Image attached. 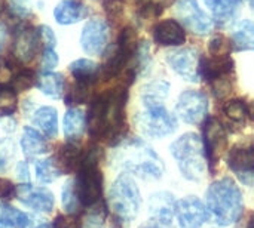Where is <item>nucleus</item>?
<instances>
[{"label": "nucleus", "instance_id": "nucleus-9", "mask_svg": "<svg viewBox=\"0 0 254 228\" xmlns=\"http://www.w3.org/2000/svg\"><path fill=\"white\" fill-rule=\"evenodd\" d=\"M202 132H204V138H201V141L204 147L207 166H210V169L213 171L214 166L219 163L220 156L226 150L228 135H226L225 126L216 117H208L205 120Z\"/></svg>", "mask_w": 254, "mask_h": 228}, {"label": "nucleus", "instance_id": "nucleus-27", "mask_svg": "<svg viewBox=\"0 0 254 228\" xmlns=\"http://www.w3.org/2000/svg\"><path fill=\"white\" fill-rule=\"evenodd\" d=\"M0 223L12 228H30L31 218L25 212L0 202Z\"/></svg>", "mask_w": 254, "mask_h": 228}, {"label": "nucleus", "instance_id": "nucleus-16", "mask_svg": "<svg viewBox=\"0 0 254 228\" xmlns=\"http://www.w3.org/2000/svg\"><path fill=\"white\" fill-rule=\"evenodd\" d=\"M228 165L246 185L252 187L254 172L253 147H234L229 151Z\"/></svg>", "mask_w": 254, "mask_h": 228}, {"label": "nucleus", "instance_id": "nucleus-11", "mask_svg": "<svg viewBox=\"0 0 254 228\" xmlns=\"http://www.w3.org/2000/svg\"><path fill=\"white\" fill-rule=\"evenodd\" d=\"M180 228H201L208 221L205 205L195 196H188L176 202V214Z\"/></svg>", "mask_w": 254, "mask_h": 228}, {"label": "nucleus", "instance_id": "nucleus-35", "mask_svg": "<svg viewBox=\"0 0 254 228\" xmlns=\"http://www.w3.org/2000/svg\"><path fill=\"white\" fill-rule=\"evenodd\" d=\"M18 98L16 92H13L10 88H0V117L12 116L16 111Z\"/></svg>", "mask_w": 254, "mask_h": 228}, {"label": "nucleus", "instance_id": "nucleus-7", "mask_svg": "<svg viewBox=\"0 0 254 228\" xmlns=\"http://www.w3.org/2000/svg\"><path fill=\"white\" fill-rule=\"evenodd\" d=\"M144 108L137 116L140 131L150 138H164L176 132L177 120L164 104H143Z\"/></svg>", "mask_w": 254, "mask_h": 228}, {"label": "nucleus", "instance_id": "nucleus-39", "mask_svg": "<svg viewBox=\"0 0 254 228\" xmlns=\"http://www.w3.org/2000/svg\"><path fill=\"white\" fill-rule=\"evenodd\" d=\"M51 228H80L79 221L74 215H58L54 221Z\"/></svg>", "mask_w": 254, "mask_h": 228}, {"label": "nucleus", "instance_id": "nucleus-48", "mask_svg": "<svg viewBox=\"0 0 254 228\" xmlns=\"http://www.w3.org/2000/svg\"><path fill=\"white\" fill-rule=\"evenodd\" d=\"M9 165V154L6 153V150L3 151V148H0V172H4L7 169Z\"/></svg>", "mask_w": 254, "mask_h": 228}, {"label": "nucleus", "instance_id": "nucleus-1", "mask_svg": "<svg viewBox=\"0 0 254 228\" xmlns=\"http://www.w3.org/2000/svg\"><path fill=\"white\" fill-rule=\"evenodd\" d=\"M127 89L116 88L113 91L97 95L88 111V131L97 139H106L121 134L125 125Z\"/></svg>", "mask_w": 254, "mask_h": 228}, {"label": "nucleus", "instance_id": "nucleus-31", "mask_svg": "<svg viewBox=\"0 0 254 228\" xmlns=\"http://www.w3.org/2000/svg\"><path fill=\"white\" fill-rule=\"evenodd\" d=\"M170 85L164 80H156L143 88L141 101L143 104H162V101L168 96Z\"/></svg>", "mask_w": 254, "mask_h": 228}, {"label": "nucleus", "instance_id": "nucleus-29", "mask_svg": "<svg viewBox=\"0 0 254 228\" xmlns=\"http://www.w3.org/2000/svg\"><path fill=\"white\" fill-rule=\"evenodd\" d=\"M70 73L77 82L94 83L98 77V65L88 58H80L70 64Z\"/></svg>", "mask_w": 254, "mask_h": 228}, {"label": "nucleus", "instance_id": "nucleus-47", "mask_svg": "<svg viewBox=\"0 0 254 228\" xmlns=\"http://www.w3.org/2000/svg\"><path fill=\"white\" fill-rule=\"evenodd\" d=\"M83 228H104L103 227V218L97 214V215H92L86 220Z\"/></svg>", "mask_w": 254, "mask_h": 228}, {"label": "nucleus", "instance_id": "nucleus-12", "mask_svg": "<svg viewBox=\"0 0 254 228\" xmlns=\"http://www.w3.org/2000/svg\"><path fill=\"white\" fill-rule=\"evenodd\" d=\"M177 16L195 34L204 36V34L210 33L213 28V21L199 7L196 0H179Z\"/></svg>", "mask_w": 254, "mask_h": 228}, {"label": "nucleus", "instance_id": "nucleus-44", "mask_svg": "<svg viewBox=\"0 0 254 228\" xmlns=\"http://www.w3.org/2000/svg\"><path fill=\"white\" fill-rule=\"evenodd\" d=\"M16 177L22 182H28L30 181V169H28V163L27 162H19L16 165Z\"/></svg>", "mask_w": 254, "mask_h": 228}, {"label": "nucleus", "instance_id": "nucleus-50", "mask_svg": "<svg viewBox=\"0 0 254 228\" xmlns=\"http://www.w3.org/2000/svg\"><path fill=\"white\" fill-rule=\"evenodd\" d=\"M3 9H4V0H0V13L3 12Z\"/></svg>", "mask_w": 254, "mask_h": 228}, {"label": "nucleus", "instance_id": "nucleus-15", "mask_svg": "<svg viewBox=\"0 0 254 228\" xmlns=\"http://www.w3.org/2000/svg\"><path fill=\"white\" fill-rule=\"evenodd\" d=\"M109 27L103 19H91L85 24L80 36V45L85 53L100 55L107 46Z\"/></svg>", "mask_w": 254, "mask_h": 228}, {"label": "nucleus", "instance_id": "nucleus-38", "mask_svg": "<svg viewBox=\"0 0 254 228\" xmlns=\"http://www.w3.org/2000/svg\"><path fill=\"white\" fill-rule=\"evenodd\" d=\"M34 83V76L31 71L28 70H24L21 73H18L16 76L12 77L10 80V85H12V91L13 92H21V91H27L31 85Z\"/></svg>", "mask_w": 254, "mask_h": 228}, {"label": "nucleus", "instance_id": "nucleus-2", "mask_svg": "<svg viewBox=\"0 0 254 228\" xmlns=\"http://www.w3.org/2000/svg\"><path fill=\"white\" fill-rule=\"evenodd\" d=\"M207 211L214 221L222 226H231L240 221L244 212V199L240 187L231 178L214 181L205 193Z\"/></svg>", "mask_w": 254, "mask_h": 228}, {"label": "nucleus", "instance_id": "nucleus-45", "mask_svg": "<svg viewBox=\"0 0 254 228\" xmlns=\"http://www.w3.org/2000/svg\"><path fill=\"white\" fill-rule=\"evenodd\" d=\"M13 77V71L9 65H4V64H0V85H6V83H10Z\"/></svg>", "mask_w": 254, "mask_h": 228}, {"label": "nucleus", "instance_id": "nucleus-40", "mask_svg": "<svg viewBox=\"0 0 254 228\" xmlns=\"http://www.w3.org/2000/svg\"><path fill=\"white\" fill-rule=\"evenodd\" d=\"M58 64V55L55 53L54 49L51 47H45V52H43V56H42V68H43V73L45 71H52Z\"/></svg>", "mask_w": 254, "mask_h": 228}, {"label": "nucleus", "instance_id": "nucleus-46", "mask_svg": "<svg viewBox=\"0 0 254 228\" xmlns=\"http://www.w3.org/2000/svg\"><path fill=\"white\" fill-rule=\"evenodd\" d=\"M140 228H174V226H173V223H165V221H158V220L150 218Z\"/></svg>", "mask_w": 254, "mask_h": 228}, {"label": "nucleus", "instance_id": "nucleus-23", "mask_svg": "<svg viewBox=\"0 0 254 228\" xmlns=\"http://www.w3.org/2000/svg\"><path fill=\"white\" fill-rule=\"evenodd\" d=\"M21 148H22V153L28 159L42 156L48 151L45 138L33 128H24L22 137H21Z\"/></svg>", "mask_w": 254, "mask_h": 228}, {"label": "nucleus", "instance_id": "nucleus-43", "mask_svg": "<svg viewBox=\"0 0 254 228\" xmlns=\"http://www.w3.org/2000/svg\"><path fill=\"white\" fill-rule=\"evenodd\" d=\"M106 9L110 16H119L124 10V4L121 0H109L106 3Z\"/></svg>", "mask_w": 254, "mask_h": 228}, {"label": "nucleus", "instance_id": "nucleus-42", "mask_svg": "<svg viewBox=\"0 0 254 228\" xmlns=\"http://www.w3.org/2000/svg\"><path fill=\"white\" fill-rule=\"evenodd\" d=\"M15 191H16V187L10 181L0 178V200H9L15 197Z\"/></svg>", "mask_w": 254, "mask_h": 228}, {"label": "nucleus", "instance_id": "nucleus-19", "mask_svg": "<svg viewBox=\"0 0 254 228\" xmlns=\"http://www.w3.org/2000/svg\"><path fill=\"white\" fill-rule=\"evenodd\" d=\"M153 37L158 45L162 46H179L186 40L183 27L174 19H165L155 25Z\"/></svg>", "mask_w": 254, "mask_h": 228}, {"label": "nucleus", "instance_id": "nucleus-30", "mask_svg": "<svg viewBox=\"0 0 254 228\" xmlns=\"http://www.w3.org/2000/svg\"><path fill=\"white\" fill-rule=\"evenodd\" d=\"M82 156H83L82 151L74 144H67L61 148L58 154L60 162H57V165L60 166L61 172H73L74 169L79 168Z\"/></svg>", "mask_w": 254, "mask_h": 228}, {"label": "nucleus", "instance_id": "nucleus-24", "mask_svg": "<svg viewBox=\"0 0 254 228\" xmlns=\"http://www.w3.org/2000/svg\"><path fill=\"white\" fill-rule=\"evenodd\" d=\"M37 86L40 92L52 99H58L64 93V79L61 74L54 71H45L37 79Z\"/></svg>", "mask_w": 254, "mask_h": 228}, {"label": "nucleus", "instance_id": "nucleus-25", "mask_svg": "<svg viewBox=\"0 0 254 228\" xmlns=\"http://www.w3.org/2000/svg\"><path fill=\"white\" fill-rule=\"evenodd\" d=\"M85 114L79 108H70L63 119V131L67 139H77L85 131Z\"/></svg>", "mask_w": 254, "mask_h": 228}, {"label": "nucleus", "instance_id": "nucleus-3", "mask_svg": "<svg viewBox=\"0 0 254 228\" xmlns=\"http://www.w3.org/2000/svg\"><path fill=\"white\" fill-rule=\"evenodd\" d=\"M115 159L121 169L144 181L161 180L165 172L162 159L140 139H132L122 144Z\"/></svg>", "mask_w": 254, "mask_h": 228}, {"label": "nucleus", "instance_id": "nucleus-28", "mask_svg": "<svg viewBox=\"0 0 254 228\" xmlns=\"http://www.w3.org/2000/svg\"><path fill=\"white\" fill-rule=\"evenodd\" d=\"M204 1L217 21L226 22L237 13V10L240 9L244 0H204Z\"/></svg>", "mask_w": 254, "mask_h": 228}, {"label": "nucleus", "instance_id": "nucleus-36", "mask_svg": "<svg viewBox=\"0 0 254 228\" xmlns=\"http://www.w3.org/2000/svg\"><path fill=\"white\" fill-rule=\"evenodd\" d=\"M92 83H86V82H77L71 86V89L68 91L67 96H65V104L68 105H76V104H83L88 99V93H89V88Z\"/></svg>", "mask_w": 254, "mask_h": 228}, {"label": "nucleus", "instance_id": "nucleus-8", "mask_svg": "<svg viewBox=\"0 0 254 228\" xmlns=\"http://www.w3.org/2000/svg\"><path fill=\"white\" fill-rule=\"evenodd\" d=\"M137 50V34L132 28H125L118 40L116 50L113 56L103 65L100 71V76L104 80H109L115 76H118L124 67L129 62V59L135 55Z\"/></svg>", "mask_w": 254, "mask_h": 228}, {"label": "nucleus", "instance_id": "nucleus-49", "mask_svg": "<svg viewBox=\"0 0 254 228\" xmlns=\"http://www.w3.org/2000/svg\"><path fill=\"white\" fill-rule=\"evenodd\" d=\"M3 43H4V30H3V27L0 25V49H1Z\"/></svg>", "mask_w": 254, "mask_h": 228}, {"label": "nucleus", "instance_id": "nucleus-34", "mask_svg": "<svg viewBox=\"0 0 254 228\" xmlns=\"http://www.w3.org/2000/svg\"><path fill=\"white\" fill-rule=\"evenodd\" d=\"M61 203H63V208L65 209V212L68 215H77L80 214V203H79V199L76 196V191H74V184L71 180H68L63 190H61Z\"/></svg>", "mask_w": 254, "mask_h": 228}, {"label": "nucleus", "instance_id": "nucleus-17", "mask_svg": "<svg viewBox=\"0 0 254 228\" xmlns=\"http://www.w3.org/2000/svg\"><path fill=\"white\" fill-rule=\"evenodd\" d=\"M40 46L37 30L31 27H22L18 30L13 42V55L21 62H28L34 58Z\"/></svg>", "mask_w": 254, "mask_h": 228}, {"label": "nucleus", "instance_id": "nucleus-41", "mask_svg": "<svg viewBox=\"0 0 254 228\" xmlns=\"http://www.w3.org/2000/svg\"><path fill=\"white\" fill-rule=\"evenodd\" d=\"M37 33H39V39H40V42H42L46 47H51V49H54V47H55L57 39H55L54 31H52L49 27L42 25V27L37 30Z\"/></svg>", "mask_w": 254, "mask_h": 228}, {"label": "nucleus", "instance_id": "nucleus-5", "mask_svg": "<svg viewBox=\"0 0 254 228\" xmlns=\"http://www.w3.org/2000/svg\"><path fill=\"white\" fill-rule=\"evenodd\" d=\"M98 160V148H92L82 156L80 165L77 168V177L73 184L82 208H92L101 200L103 174Z\"/></svg>", "mask_w": 254, "mask_h": 228}, {"label": "nucleus", "instance_id": "nucleus-37", "mask_svg": "<svg viewBox=\"0 0 254 228\" xmlns=\"http://www.w3.org/2000/svg\"><path fill=\"white\" fill-rule=\"evenodd\" d=\"M231 49H232L231 42L222 34H217L210 40V53H211V56H229Z\"/></svg>", "mask_w": 254, "mask_h": 228}, {"label": "nucleus", "instance_id": "nucleus-14", "mask_svg": "<svg viewBox=\"0 0 254 228\" xmlns=\"http://www.w3.org/2000/svg\"><path fill=\"white\" fill-rule=\"evenodd\" d=\"M15 197L24 206L40 214H49L55 206V199L52 191H49L45 187H36L31 184L19 185L15 191Z\"/></svg>", "mask_w": 254, "mask_h": 228}, {"label": "nucleus", "instance_id": "nucleus-13", "mask_svg": "<svg viewBox=\"0 0 254 228\" xmlns=\"http://www.w3.org/2000/svg\"><path fill=\"white\" fill-rule=\"evenodd\" d=\"M170 67L185 80L188 82H198L199 80V53L196 49L185 47L174 50L167 58Z\"/></svg>", "mask_w": 254, "mask_h": 228}, {"label": "nucleus", "instance_id": "nucleus-33", "mask_svg": "<svg viewBox=\"0 0 254 228\" xmlns=\"http://www.w3.org/2000/svg\"><path fill=\"white\" fill-rule=\"evenodd\" d=\"M223 113L226 114V117L234 122V123H240V125H244L249 119V107L246 105L244 101L241 99H231L225 104L223 107Z\"/></svg>", "mask_w": 254, "mask_h": 228}, {"label": "nucleus", "instance_id": "nucleus-18", "mask_svg": "<svg viewBox=\"0 0 254 228\" xmlns=\"http://www.w3.org/2000/svg\"><path fill=\"white\" fill-rule=\"evenodd\" d=\"M147 209L150 218L165 223H173L176 214V199L174 194L168 191H156L149 197Z\"/></svg>", "mask_w": 254, "mask_h": 228}, {"label": "nucleus", "instance_id": "nucleus-21", "mask_svg": "<svg viewBox=\"0 0 254 228\" xmlns=\"http://www.w3.org/2000/svg\"><path fill=\"white\" fill-rule=\"evenodd\" d=\"M55 21L61 25H70L86 16V7L76 0H63L54 9Z\"/></svg>", "mask_w": 254, "mask_h": 228}, {"label": "nucleus", "instance_id": "nucleus-6", "mask_svg": "<svg viewBox=\"0 0 254 228\" xmlns=\"http://www.w3.org/2000/svg\"><path fill=\"white\" fill-rule=\"evenodd\" d=\"M109 205L115 220L122 224L131 223L138 215L141 208V194L129 175L122 174L115 180L109 191Z\"/></svg>", "mask_w": 254, "mask_h": 228}, {"label": "nucleus", "instance_id": "nucleus-32", "mask_svg": "<svg viewBox=\"0 0 254 228\" xmlns=\"http://www.w3.org/2000/svg\"><path fill=\"white\" fill-rule=\"evenodd\" d=\"M63 175L60 166L54 159H43L36 163V177L43 184H51Z\"/></svg>", "mask_w": 254, "mask_h": 228}, {"label": "nucleus", "instance_id": "nucleus-53", "mask_svg": "<svg viewBox=\"0 0 254 228\" xmlns=\"http://www.w3.org/2000/svg\"><path fill=\"white\" fill-rule=\"evenodd\" d=\"M16 1H25V0H16Z\"/></svg>", "mask_w": 254, "mask_h": 228}, {"label": "nucleus", "instance_id": "nucleus-52", "mask_svg": "<svg viewBox=\"0 0 254 228\" xmlns=\"http://www.w3.org/2000/svg\"><path fill=\"white\" fill-rule=\"evenodd\" d=\"M0 228H10V227H7V226H4V224H1V223H0Z\"/></svg>", "mask_w": 254, "mask_h": 228}, {"label": "nucleus", "instance_id": "nucleus-26", "mask_svg": "<svg viewBox=\"0 0 254 228\" xmlns=\"http://www.w3.org/2000/svg\"><path fill=\"white\" fill-rule=\"evenodd\" d=\"M235 50H252L254 47V25L252 21L246 19L241 21L234 33H232V43Z\"/></svg>", "mask_w": 254, "mask_h": 228}, {"label": "nucleus", "instance_id": "nucleus-10", "mask_svg": "<svg viewBox=\"0 0 254 228\" xmlns=\"http://www.w3.org/2000/svg\"><path fill=\"white\" fill-rule=\"evenodd\" d=\"M179 117L189 125H198L205 116L208 110L207 95L201 91H185L180 93L177 105H176Z\"/></svg>", "mask_w": 254, "mask_h": 228}, {"label": "nucleus", "instance_id": "nucleus-51", "mask_svg": "<svg viewBox=\"0 0 254 228\" xmlns=\"http://www.w3.org/2000/svg\"><path fill=\"white\" fill-rule=\"evenodd\" d=\"M36 228H51V226H48V224H40V226H37Z\"/></svg>", "mask_w": 254, "mask_h": 228}, {"label": "nucleus", "instance_id": "nucleus-4", "mask_svg": "<svg viewBox=\"0 0 254 228\" xmlns=\"http://www.w3.org/2000/svg\"><path fill=\"white\" fill-rule=\"evenodd\" d=\"M170 151L176 159L179 171L185 180L198 182L205 177L208 166L204 154L202 141L196 134L188 132L182 135L171 144Z\"/></svg>", "mask_w": 254, "mask_h": 228}, {"label": "nucleus", "instance_id": "nucleus-20", "mask_svg": "<svg viewBox=\"0 0 254 228\" xmlns=\"http://www.w3.org/2000/svg\"><path fill=\"white\" fill-rule=\"evenodd\" d=\"M234 70V61L231 56H210L202 58L199 61V73L208 80L210 83L222 79L225 76H229Z\"/></svg>", "mask_w": 254, "mask_h": 228}, {"label": "nucleus", "instance_id": "nucleus-22", "mask_svg": "<svg viewBox=\"0 0 254 228\" xmlns=\"http://www.w3.org/2000/svg\"><path fill=\"white\" fill-rule=\"evenodd\" d=\"M33 123L49 138H55L58 134V113L57 108L45 105L36 110Z\"/></svg>", "mask_w": 254, "mask_h": 228}]
</instances>
